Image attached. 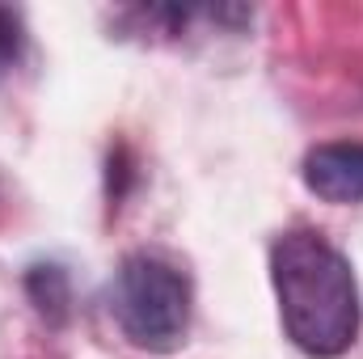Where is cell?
Returning <instances> with one entry per match:
<instances>
[{"label": "cell", "mask_w": 363, "mask_h": 359, "mask_svg": "<svg viewBox=\"0 0 363 359\" xmlns=\"http://www.w3.org/2000/svg\"><path fill=\"white\" fill-rule=\"evenodd\" d=\"M271 283L291 347L313 359L347 355L359 338L363 300L351 258L313 228L283 233L271 245Z\"/></svg>", "instance_id": "6da1fadb"}, {"label": "cell", "mask_w": 363, "mask_h": 359, "mask_svg": "<svg viewBox=\"0 0 363 359\" xmlns=\"http://www.w3.org/2000/svg\"><path fill=\"white\" fill-rule=\"evenodd\" d=\"M123 338L148 355H174L190 334V279L157 254H127L110 283Z\"/></svg>", "instance_id": "7a4b0ae2"}, {"label": "cell", "mask_w": 363, "mask_h": 359, "mask_svg": "<svg viewBox=\"0 0 363 359\" xmlns=\"http://www.w3.org/2000/svg\"><path fill=\"white\" fill-rule=\"evenodd\" d=\"M300 178L321 203H338V207L363 203V144L334 140V144L308 148Z\"/></svg>", "instance_id": "3957f363"}, {"label": "cell", "mask_w": 363, "mask_h": 359, "mask_svg": "<svg viewBox=\"0 0 363 359\" xmlns=\"http://www.w3.org/2000/svg\"><path fill=\"white\" fill-rule=\"evenodd\" d=\"M26 296H30V304L38 309V317L47 326H64L68 313H72L68 270L55 267V263H34V267L26 270Z\"/></svg>", "instance_id": "277c9868"}, {"label": "cell", "mask_w": 363, "mask_h": 359, "mask_svg": "<svg viewBox=\"0 0 363 359\" xmlns=\"http://www.w3.org/2000/svg\"><path fill=\"white\" fill-rule=\"evenodd\" d=\"M21 17L13 13V9H0V72L9 68V64H17V55H21Z\"/></svg>", "instance_id": "5b68a950"}]
</instances>
